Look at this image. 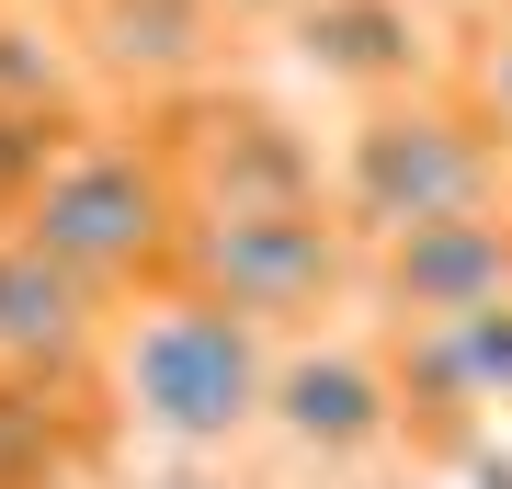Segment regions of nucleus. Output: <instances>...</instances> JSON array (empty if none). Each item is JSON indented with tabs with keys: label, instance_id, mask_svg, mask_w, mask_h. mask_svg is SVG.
Instances as JSON below:
<instances>
[{
	"label": "nucleus",
	"instance_id": "6",
	"mask_svg": "<svg viewBox=\"0 0 512 489\" xmlns=\"http://www.w3.org/2000/svg\"><path fill=\"white\" fill-rule=\"evenodd\" d=\"M148 137L183 171V205H319L330 194V137H308L296 114L251 103V91H228V80L160 103Z\"/></svg>",
	"mask_w": 512,
	"mask_h": 489
},
{
	"label": "nucleus",
	"instance_id": "9",
	"mask_svg": "<svg viewBox=\"0 0 512 489\" xmlns=\"http://www.w3.org/2000/svg\"><path fill=\"white\" fill-rule=\"evenodd\" d=\"M69 35H80V69L114 103L160 114L228 69L239 23H228V0H69Z\"/></svg>",
	"mask_w": 512,
	"mask_h": 489
},
{
	"label": "nucleus",
	"instance_id": "4",
	"mask_svg": "<svg viewBox=\"0 0 512 489\" xmlns=\"http://www.w3.org/2000/svg\"><path fill=\"white\" fill-rule=\"evenodd\" d=\"M262 467H274V478H319V489H376V478L410 467L399 342H387L365 308H353V319H319V330H285Z\"/></svg>",
	"mask_w": 512,
	"mask_h": 489
},
{
	"label": "nucleus",
	"instance_id": "11",
	"mask_svg": "<svg viewBox=\"0 0 512 489\" xmlns=\"http://www.w3.org/2000/svg\"><path fill=\"white\" fill-rule=\"evenodd\" d=\"M285 57L319 91H342V103H376V91H410V80L456 69V23L433 0H296Z\"/></svg>",
	"mask_w": 512,
	"mask_h": 489
},
{
	"label": "nucleus",
	"instance_id": "8",
	"mask_svg": "<svg viewBox=\"0 0 512 489\" xmlns=\"http://www.w3.org/2000/svg\"><path fill=\"white\" fill-rule=\"evenodd\" d=\"M387 342H399V399H410V467H456L467 444L512 421V296L478 319L387 330Z\"/></svg>",
	"mask_w": 512,
	"mask_h": 489
},
{
	"label": "nucleus",
	"instance_id": "3",
	"mask_svg": "<svg viewBox=\"0 0 512 489\" xmlns=\"http://www.w3.org/2000/svg\"><path fill=\"white\" fill-rule=\"evenodd\" d=\"M183 217L194 205H183L171 148L148 126H103V114L57 148L46 182L23 194V228H35L80 285H103L114 308H137V296H160L171 273H183Z\"/></svg>",
	"mask_w": 512,
	"mask_h": 489
},
{
	"label": "nucleus",
	"instance_id": "10",
	"mask_svg": "<svg viewBox=\"0 0 512 489\" xmlns=\"http://www.w3.org/2000/svg\"><path fill=\"white\" fill-rule=\"evenodd\" d=\"M114 296L80 285L23 217H0V376L23 387H103Z\"/></svg>",
	"mask_w": 512,
	"mask_h": 489
},
{
	"label": "nucleus",
	"instance_id": "14",
	"mask_svg": "<svg viewBox=\"0 0 512 489\" xmlns=\"http://www.w3.org/2000/svg\"><path fill=\"white\" fill-rule=\"evenodd\" d=\"M501 433H512V421H501Z\"/></svg>",
	"mask_w": 512,
	"mask_h": 489
},
{
	"label": "nucleus",
	"instance_id": "1",
	"mask_svg": "<svg viewBox=\"0 0 512 489\" xmlns=\"http://www.w3.org/2000/svg\"><path fill=\"white\" fill-rule=\"evenodd\" d=\"M274 353H285V330L239 319L228 296L183 285V273L137 308H114L103 410H114L126 467H262Z\"/></svg>",
	"mask_w": 512,
	"mask_h": 489
},
{
	"label": "nucleus",
	"instance_id": "7",
	"mask_svg": "<svg viewBox=\"0 0 512 489\" xmlns=\"http://www.w3.org/2000/svg\"><path fill=\"white\" fill-rule=\"evenodd\" d=\"M512 296V194L490 205H444L399 239L365 251V319L376 330H433V319H478Z\"/></svg>",
	"mask_w": 512,
	"mask_h": 489
},
{
	"label": "nucleus",
	"instance_id": "12",
	"mask_svg": "<svg viewBox=\"0 0 512 489\" xmlns=\"http://www.w3.org/2000/svg\"><path fill=\"white\" fill-rule=\"evenodd\" d=\"M456 80L478 91V114H490L501 148H512V0H490V12L456 35Z\"/></svg>",
	"mask_w": 512,
	"mask_h": 489
},
{
	"label": "nucleus",
	"instance_id": "13",
	"mask_svg": "<svg viewBox=\"0 0 512 489\" xmlns=\"http://www.w3.org/2000/svg\"><path fill=\"white\" fill-rule=\"evenodd\" d=\"M114 489H251V467H114Z\"/></svg>",
	"mask_w": 512,
	"mask_h": 489
},
{
	"label": "nucleus",
	"instance_id": "2",
	"mask_svg": "<svg viewBox=\"0 0 512 489\" xmlns=\"http://www.w3.org/2000/svg\"><path fill=\"white\" fill-rule=\"evenodd\" d=\"M490 194H512V148L456 69L376 91V103H342V126H330V205L365 251L444 217V205H490Z\"/></svg>",
	"mask_w": 512,
	"mask_h": 489
},
{
	"label": "nucleus",
	"instance_id": "5",
	"mask_svg": "<svg viewBox=\"0 0 512 489\" xmlns=\"http://www.w3.org/2000/svg\"><path fill=\"white\" fill-rule=\"evenodd\" d=\"M183 285L228 296L262 330H319L365 308V239L342 205H194L183 217Z\"/></svg>",
	"mask_w": 512,
	"mask_h": 489
}]
</instances>
